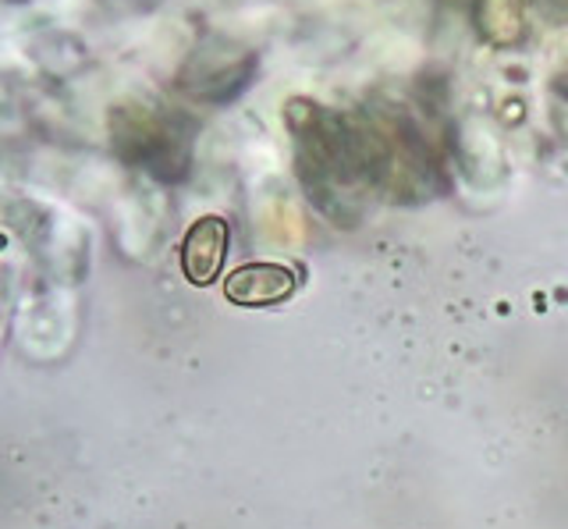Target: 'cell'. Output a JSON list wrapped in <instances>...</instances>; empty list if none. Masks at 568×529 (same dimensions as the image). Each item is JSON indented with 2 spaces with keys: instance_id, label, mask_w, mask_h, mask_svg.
<instances>
[{
  "instance_id": "obj_3",
  "label": "cell",
  "mask_w": 568,
  "mask_h": 529,
  "mask_svg": "<svg viewBox=\"0 0 568 529\" xmlns=\"http://www.w3.org/2000/svg\"><path fill=\"white\" fill-rule=\"evenodd\" d=\"M4 245H8V235H4V232H0V250H4Z\"/></svg>"
},
{
  "instance_id": "obj_2",
  "label": "cell",
  "mask_w": 568,
  "mask_h": 529,
  "mask_svg": "<svg viewBox=\"0 0 568 529\" xmlns=\"http://www.w3.org/2000/svg\"><path fill=\"white\" fill-rule=\"evenodd\" d=\"M298 277L292 267L284 263H245V267H235L224 281V295L227 303L235 306H274L284 303L288 295H295Z\"/></svg>"
},
{
  "instance_id": "obj_1",
  "label": "cell",
  "mask_w": 568,
  "mask_h": 529,
  "mask_svg": "<svg viewBox=\"0 0 568 529\" xmlns=\"http://www.w3.org/2000/svg\"><path fill=\"white\" fill-rule=\"evenodd\" d=\"M227 238L231 227L224 217H200L185 238H182V271L195 288H206L221 277V267L227 260Z\"/></svg>"
}]
</instances>
